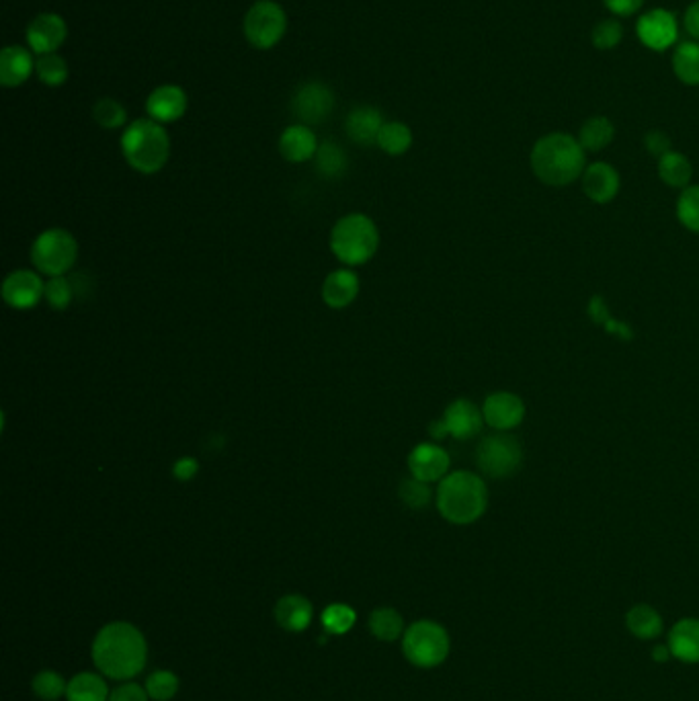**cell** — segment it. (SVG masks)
Wrapping results in <instances>:
<instances>
[{"label": "cell", "mask_w": 699, "mask_h": 701, "mask_svg": "<svg viewBox=\"0 0 699 701\" xmlns=\"http://www.w3.org/2000/svg\"><path fill=\"white\" fill-rule=\"evenodd\" d=\"M121 152L130 167L140 175H156L167 167L171 156V138L162 123L154 119H136L121 136Z\"/></svg>", "instance_id": "277c9868"}, {"label": "cell", "mask_w": 699, "mask_h": 701, "mask_svg": "<svg viewBox=\"0 0 699 701\" xmlns=\"http://www.w3.org/2000/svg\"><path fill=\"white\" fill-rule=\"evenodd\" d=\"M318 140L316 134L304 126V123H296V126L285 128L279 138V154L294 164L308 162L318 152Z\"/></svg>", "instance_id": "44dd1931"}, {"label": "cell", "mask_w": 699, "mask_h": 701, "mask_svg": "<svg viewBox=\"0 0 699 701\" xmlns=\"http://www.w3.org/2000/svg\"><path fill=\"white\" fill-rule=\"evenodd\" d=\"M287 29L285 11L271 0H261L253 5L244 17V35L257 50H271Z\"/></svg>", "instance_id": "9c48e42d"}, {"label": "cell", "mask_w": 699, "mask_h": 701, "mask_svg": "<svg viewBox=\"0 0 699 701\" xmlns=\"http://www.w3.org/2000/svg\"><path fill=\"white\" fill-rule=\"evenodd\" d=\"M398 497L400 501L413 511H421L431 505L433 501V488L429 482H423L415 476L404 478L398 486Z\"/></svg>", "instance_id": "d6a6232c"}, {"label": "cell", "mask_w": 699, "mask_h": 701, "mask_svg": "<svg viewBox=\"0 0 699 701\" xmlns=\"http://www.w3.org/2000/svg\"><path fill=\"white\" fill-rule=\"evenodd\" d=\"M429 435H431L435 441H441V439L449 437V435H447V429H445V425H443V419H437V421H433V423L429 425Z\"/></svg>", "instance_id": "c3c4849f"}, {"label": "cell", "mask_w": 699, "mask_h": 701, "mask_svg": "<svg viewBox=\"0 0 699 701\" xmlns=\"http://www.w3.org/2000/svg\"><path fill=\"white\" fill-rule=\"evenodd\" d=\"M68 35L66 21L56 13H41L27 27V44L33 54H56Z\"/></svg>", "instance_id": "9a60e30c"}, {"label": "cell", "mask_w": 699, "mask_h": 701, "mask_svg": "<svg viewBox=\"0 0 699 701\" xmlns=\"http://www.w3.org/2000/svg\"><path fill=\"white\" fill-rule=\"evenodd\" d=\"M275 620L287 632H304L312 622V603L302 595H285L275 605Z\"/></svg>", "instance_id": "7402d4cb"}, {"label": "cell", "mask_w": 699, "mask_h": 701, "mask_svg": "<svg viewBox=\"0 0 699 701\" xmlns=\"http://www.w3.org/2000/svg\"><path fill=\"white\" fill-rule=\"evenodd\" d=\"M406 464H408L410 476L431 484V482H441L449 474L451 458L441 445L425 441L410 449Z\"/></svg>", "instance_id": "5bb4252c"}, {"label": "cell", "mask_w": 699, "mask_h": 701, "mask_svg": "<svg viewBox=\"0 0 699 701\" xmlns=\"http://www.w3.org/2000/svg\"><path fill=\"white\" fill-rule=\"evenodd\" d=\"M314 164H316V173L322 179L335 181L347 173L349 158H347V152L337 142L326 140L318 146V152L314 156Z\"/></svg>", "instance_id": "d4e9b609"}, {"label": "cell", "mask_w": 699, "mask_h": 701, "mask_svg": "<svg viewBox=\"0 0 699 701\" xmlns=\"http://www.w3.org/2000/svg\"><path fill=\"white\" fill-rule=\"evenodd\" d=\"M93 119L99 123L103 130H119L126 126L128 113L123 105L111 97L99 99L93 107Z\"/></svg>", "instance_id": "8d00e7d4"}, {"label": "cell", "mask_w": 699, "mask_h": 701, "mask_svg": "<svg viewBox=\"0 0 699 701\" xmlns=\"http://www.w3.org/2000/svg\"><path fill=\"white\" fill-rule=\"evenodd\" d=\"M107 683L95 673H80L70 679L66 697L68 701H109Z\"/></svg>", "instance_id": "f546056e"}, {"label": "cell", "mask_w": 699, "mask_h": 701, "mask_svg": "<svg viewBox=\"0 0 699 701\" xmlns=\"http://www.w3.org/2000/svg\"><path fill=\"white\" fill-rule=\"evenodd\" d=\"M615 138V126L613 123L603 117V115H595L589 117L579 132V142L585 148V152H599L605 150Z\"/></svg>", "instance_id": "83f0119b"}, {"label": "cell", "mask_w": 699, "mask_h": 701, "mask_svg": "<svg viewBox=\"0 0 699 701\" xmlns=\"http://www.w3.org/2000/svg\"><path fill=\"white\" fill-rule=\"evenodd\" d=\"M484 423L495 431H513L525 419V404L513 392H492L482 404Z\"/></svg>", "instance_id": "4fadbf2b"}, {"label": "cell", "mask_w": 699, "mask_h": 701, "mask_svg": "<svg viewBox=\"0 0 699 701\" xmlns=\"http://www.w3.org/2000/svg\"><path fill=\"white\" fill-rule=\"evenodd\" d=\"M146 111L150 119L162 123V126L164 123H175L187 111V95L181 87L175 85L158 87L150 93L146 101Z\"/></svg>", "instance_id": "ac0fdd59"}, {"label": "cell", "mask_w": 699, "mask_h": 701, "mask_svg": "<svg viewBox=\"0 0 699 701\" xmlns=\"http://www.w3.org/2000/svg\"><path fill=\"white\" fill-rule=\"evenodd\" d=\"M441 419H443V425L447 429V435L458 439V441H468V439L476 437L484 425L482 408H478L468 398H458L451 404H447Z\"/></svg>", "instance_id": "2e32d148"}, {"label": "cell", "mask_w": 699, "mask_h": 701, "mask_svg": "<svg viewBox=\"0 0 699 701\" xmlns=\"http://www.w3.org/2000/svg\"><path fill=\"white\" fill-rule=\"evenodd\" d=\"M37 78L48 87H60L68 78L66 60L58 54H44L35 60Z\"/></svg>", "instance_id": "e575fe53"}, {"label": "cell", "mask_w": 699, "mask_h": 701, "mask_svg": "<svg viewBox=\"0 0 699 701\" xmlns=\"http://www.w3.org/2000/svg\"><path fill=\"white\" fill-rule=\"evenodd\" d=\"M652 654H654V661H656V663H665V661H669L671 650H669V646H656V648L652 650Z\"/></svg>", "instance_id": "681fc988"}, {"label": "cell", "mask_w": 699, "mask_h": 701, "mask_svg": "<svg viewBox=\"0 0 699 701\" xmlns=\"http://www.w3.org/2000/svg\"><path fill=\"white\" fill-rule=\"evenodd\" d=\"M659 177L669 187H675V189L689 187L693 177V167L689 158L675 150L667 152L665 156L659 158Z\"/></svg>", "instance_id": "484cf974"}, {"label": "cell", "mask_w": 699, "mask_h": 701, "mask_svg": "<svg viewBox=\"0 0 699 701\" xmlns=\"http://www.w3.org/2000/svg\"><path fill=\"white\" fill-rule=\"evenodd\" d=\"M335 109V93L324 82L310 80L298 87L292 97V113L304 126H320Z\"/></svg>", "instance_id": "30bf717a"}, {"label": "cell", "mask_w": 699, "mask_h": 701, "mask_svg": "<svg viewBox=\"0 0 699 701\" xmlns=\"http://www.w3.org/2000/svg\"><path fill=\"white\" fill-rule=\"evenodd\" d=\"M683 25H685V31L699 41V0H695V3L689 5V9L685 11L683 15Z\"/></svg>", "instance_id": "7dc6e473"}, {"label": "cell", "mask_w": 699, "mask_h": 701, "mask_svg": "<svg viewBox=\"0 0 699 701\" xmlns=\"http://www.w3.org/2000/svg\"><path fill=\"white\" fill-rule=\"evenodd\" d=\"M146 658V638L128 622L107 624L93 642V661L109 679L126 681L140 675L146 667Z\"/></svg>", "instance_id": "6da1fadb"}, {"label": "cell", "mask_w": 699, "mask_h": 701, "mask_svg": "<svg viewBox=\"0 0 699 701\" xmlns=\"http://www.w3.org/2000/svg\"><path fill=\"white\" fill-rule=\"evenodd\" d=\"M478 470L488 478H509L521 470L523 449L521 443L507 431L486 435L476 449Z\"/></svg>", "instance_id": "ba28073f"}, {"label": "cell", "mask_w": 699, "mask_h": 701, "mask_svg": "<svg viewBox=\"0 0 699 701\" xmlns=\"http://www.w3.org/2000/svg\"><path fill=\"white\" fill-rule=\"evenodd\" d=\"M636 33L642 44L652 52H665L677 44L679 21L667 9H650L640 15Z\"/></svg>", "instance_id": "7c38bea8"}, {"label": "cell", "mask_w": 699, "mask_h": 701, "mask_svg": "<svg viewBox=\"0 0 699 701\" xmlns=\"http://www.w3.org/2000/svg\"><path fill=\"white\" fill-rule=\"evenodd\" d=\"M669 650L683 663H699V620L687 617L677 622L669 634Z\"/></svg>", "instance_id": "603a6c76"}, {"label": "cell", "mask_w": 699, "mask_h": 701, "mask_svg": "<svg viewBox=\"0 0 699 701\" xmlns=\"http://www.w3.org/2000/svg\"><path fill=\"white\" fill-rule=\"evenodd\" d=\"M673 72L687 87H699V41H683L673 54Z\"/></svg>", "instance_id": "4316f807"}, {"label": "cell", "mask_w": 699, "mask_h": 701, "mask_svg": "<svg viewBox=\"0 0 699 701\" xmlns=\"http://www.w3.org/2000/svg\"><path fill=\"white\" fill-rule=\"evenodd\" d=\"M199 474V462L193 456H183L173 464V478L177 482H191Z\"/></svg>", "instance_id": "7bdbcfd3"}, {"label": "cell", "mask_w": 699, "mask_h": 701, "mask_svg": "<svg viewBox=\"0 0 699 701\" xmlns=\"http://www.w3.org/2000/svg\"><path fill=\"white\" fill-rule=\"evenodd\" d=\"M531 171L550 187H566L583 177L587 169L585 148L577 138L562 132L548 134L533 144Z\"/></svg>", "instance_id": "7a4b0ae2"}, {"label": "cell", "mask_w": 699, "mask_h": 701, "mask_svg": "<svg viewBox=\"0 0 699 701\" xmlns=\"http://www.w3.org/2000/svg\"><path fill=\"white\" fill-rule=\"evenodd\" d=\"M35 68V62L31 58V52L19 46H9L0 54V82L7 89L21 87L23 82L31 76Z\"/></svg>", "instance_id": "cb8c5ba5"}, {"label": "cell", "mask_w": 699, "mask_h": 701, "mask_svg": "<svg viewBox=\"0 0 699 701\" xmlns=\"http://www.w3.org/2000/svg\"><path fill=\"white\" fill-rule=\"evenodd\" d=\"M603 5L607 7L609 13L613 15H618V17H630V15H636L642 5H644V0H603Z\"/></svg>", "instance_id": "f6af8a7d"}, {"label": "cell", "mask_w": 699, "mask_h": 701, "mask_svg": "<svg viewBox=\"0 0 699 701\" xmlns=\"http://www.w3.org/2000/svg\"><path fill=\"white\" fill-rule=\"evenodd\" d=\"M3 300L17 312L31 310L46 300V281L33 269H17L3 281Z\"/></svg>", "instance_id": "8fae6325"}, {"label": "cell", "mask_w": 699, "mask_h": 701, "mask_svg": "<svg viewBox=\"0 0 699 701\" xmlns=\"http://www.w3.org/2000/svg\"><path fill=\"white\" fill-rule=\"evenodd\" d=\"M357 615L345 603H333L322 611V626L328 634H347L355 626Z\"/></svg>", "instance_id": "d590c367"}, {"label": "cell", "mask_w": 699, "mask_h": 701, "mask_svg": "<svg viewBox=\"0 0 699 701\" xmlns=\"http://www.w3.org/2000/svg\"><path fill=\"white\" fill-rule=\"evenodd\" d=\"M359 290H361L359 275L353 269L343 267V269H335L333 273H328L324 277L320 294H322V302L328 308L345 310L357 300Z\"/></svg>", "instance_id": "e0dca14e"}, {"label": "cell", "mask_w": 699, "mask_h": 701, "mask_svg": "<svg viewBox=\"0 0 699 701\" xmlns=\"http://www.w3.org/2000/svg\"><path fill=\"white\" fill-rule=\"evenodd\" d=\"M76 287L70 275H62V277H50L46 281V302L52 310L62 312L68 310L74 300H76Z\"/></svg>", "instance_id": "836d02e7"}, {"label": "cell", "mask_w": 699, "mask_h": 701, "mask_svg": "<svg viewBox=\"0 0 699 701\" xmlns=\"http://www.w3.org/2000/svg\"><path fill=\"white\" fill-rule=\"evenodd\" d=\"M146 691L154 701H171L179 691V677L171 671H156L148 677Z\"/></svg>", "instance_id": "ab89813d"}, {"label": "cell", "mask_w": 699, "mask_h": 701, "mask_svg": "<svg viewBox=\"0 0 699 701\" xmlns=\"http://www.w3.org/2000/svg\"><path fill=\"white\" fill-rule=\"evenodd\" d=\"M378 146L388 156H402L413 146V132L402 121H386L378 136Z\"/></svg>", "instance_id": "4dcf8cb0"}, {"label": "cell", "mask_w": 699, "mask_h": 701, "mask_svg": "<svg viewBox=\"0 0 699 701\" xmlns=\"http://www.w3.org/2000/svg\"><path fill=\"white\" fill-rule=\"evenodd\" d=\"M644 146H646V150H648L652 156H656V158H661V156H665L667 152L673 150V148H671V138H669L665 132H661V130L648 132V134L644 136Z\"/></svg>", "instance_id": "b9f144b4"}, {"label": "cell", "mask_w": 699, "mask_h": 701, "mask_svg": "<svg viewBox=\"0 0 699 701\" xmlns=\"http://www.w3.org/2000/svg\"><path fill=\"white\" fill-rule=\"evenodd\" d=\"M148 691L142 689L140 685H134V683H128V685H121L117 687L111 695H109V701H148Z\"/></svg>", "instance_id": "ee69618b"}, {"label": "cell", "mask_w": 699, "mask_h": 701, "mask_svg": "<svg viewBox=\"0 0 699 701\" xmlns=\"http://www.w3.org/2000/svg\"><path fill=\"white\" fill-rule=\"evenodd\" d=\"M620 173L607 162H593L583 173V191L595 203H609L620 193Z\"/></svg>", "instance_id": "d6986e66"}, {"label": "cell", "mask_w": 699, "mask_h": 701, "mask_svg": "<svg viewBox=\"0 0 699 701\" xmlns=\"http://www.w3.org/2000/svg\"><path fill=\"white\" fill-rule=\"evenodd\" d=\"M369 630L382 642H394L404 632V620L396 609L382 607L369 615Z\"/></svg>", "instance_id": "1f68e13d"}, {"label": "cell", "mask_w": 699, "mask_h": 701, "mask_svg": "<svg viewBox=\"0 0 699 701\" xmlns=\"http://www.w3.org/2000/svg\"><path fill=\"white\" fill-rule=\"evenodd\" d=\"M404 656L419 669L439 667L449 654L447 630L435 622L421 620L404 632Z\"/></svg>", "instance_id": "52a82bcc"}, {"label": "cell", "mask_w": 699, "mask_h": 701, "mask_svg": "<svg viewBox=\"0 0 699 701\" xmlns=\"http://www.w3.org/2000/svg\"><path fill=\"white\" fill-rule=\"evenodd\" d=\"M31 265L46 277L68 275L78 261V242L64 228H48L39 232L31 244Z\"/></svg>", "instance_id": "8992f818"}, {"label": "cell", "mask_w": 699, "mask_h": 701, "mask_svg": "<svg viewBox=\"0 0 699 701\" xmlns=\"http://www.w3.org/2000/svg\"><path fill=\"white\" fill-rule=\"evenodd\" d=\"M380 249L378 224L367 214H347L331 230V251L343 267H361Z\"/></svg>", "instance_id": "5b68a950"}, {"label": "cell", "mask_w": 699, "mask_h": 701, "mask_svg": "<svg viewBox=\"0 0 699 701\" xmlns=\"http://www.w3.org/2000/svg\"><path fill=\"white\" fill-rule=\"evenodd\" d=\"M677 220L699 234V185H689L677 199Z\"/></svg>", "instance_id": "74e56055"}, {"label": "cell", "mask_w": 699, "mask_h": 701, "mask_svg": "<svg viewBox=\"0 0 699 701\" xmlns=\"http://www.w3.org/2000/svg\"><path fill=\"white\" fill-rule=\"evenodd\" d=\"M384 117L376 107L361 105L355 107L345 119V132L351 142L359 146H374L378 144L380 130L384 126Z\"/></svg>", "instance_id": "ffe728a7"}, {"label": "cell", "mask_w": 699, "mask_h": 701, "mask_svg": "<svg viewBox=\"0 0 699 701\" xmlns=\"http://www.w3.org/2000/svg\"><path fill=\"white\" fill-rule=\"evenodd\" d=\"M35 695L39 699H44V701H56L60 699L66 689H68V683L54 671H41L33 677V683H31Z\"/></svg>", "instance_id": "60d3db41"}, {"label": "cell", "mask_w": 699, "mask_h": 701, "mask_svg": "<svg viewBox=\"0 0 699 701\" xmlns=\"http://www.w3.org/2000/svg\"><path fill=\"white\" fill-rule=\"evenodd\" d=\"M622 39H624V27L618 19H603L591 31L593 46L601 52L615 50L622 44Z\"/></svg>", "instance_id": "f35d334b"}, {"label": "cell", "mask_w": 699, "mask_h": 701, "mask_svg": "<svg viewBox=\"0 0 699 701\" xmlns=\"http://www.w3.org/2000/svg\"><path fill=\"white\" fill-rule=\"evenodd\" d=\"M439 515L454 525H470L478 521L488 507L486 482L468 470L449 472L435 490Z\"/></svg>", "instance_id": "3957f363"}, {"label": "cell", "mask_w": 699, "mask_h": 701, "mask_svg": "<svg viewBox=\"0 0 699 701\" xmlns=\"http://www.w3.org/2000/svg\"><path fill=\"white\" fill-rule=\"evenodd\" d=\"M589 316L599 326H605L611 320L609 308H607V304H605V300L601 296H593L591 298V302H589Z\"/></svg>", "instance_id": "bcb514c9"}, {"label": "cell", "mask_w": 699, "mask_h": 701, "mask_svg": "<svg viewBox=\"0 0 699 701\" xmlns=\"http://www.w3.org/2000/svg\"><path fill=\"white\" fill-rule=\"evenodd\" d=\"M628 630L640 640H652L663 632V617L650 605H636L626 615Z\"/></svg>", "instance_id": "f1b7e54d"}]
</instances>
